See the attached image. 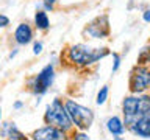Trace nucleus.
Returning a JSON list of instances; mask_svg holds the SVG:
<instances>
[{"label":"nucleus","mask_w":150,"mask_h":140,"mask_svg":"<svg viewBox=\"0 0 150 140\" xmlns=\"http://www.w3.org/2000/svg\"><path fill=\"white\" fill-rule=\"evenodd\" d=\"M150 112V97L149 95H130L122 101V114H124V125L127 129L131 128L142 115Z\"/></svg>","instance_id":"obj_1"},{"label":"nucleus","mask_w":150,"mask_h":140,"mask_svg":"<svg viewBox=\"0 0 150 140\" xmlns=\"http://www.w3.org/2000/svg\"><path fill=\"white\" fill-rule=\"evenodd\" d=\"M110 55L108 48H92L86 44H75L67 48V59L78 67H88Z\"/></svg>","instance_id":"obj_2"},{"label":"nucleus","mask_w":150,"mask_h":140,"mask_svg":"<svg viewBox=\"0 0 150 140\" xmlns=\"http://www.w3.org/2000/svg\"><path fill=\"white\" fill-rule=\"evenodd\" d=\"M44 123L59 128L66 132H70L74 129V123L69 117V112L66 109L63 100H59V98H53L52 103L47 104L44 112Z\"/></svg>","instance_id":"obj_3"},{"label":"nucleus","mask_w":150,"mask_h":140,"mask_svg":"<svg viewBox=\"0 0 150 140\" xmlns=\"http://www.w3.org/2000/svg\"><path fill=\"white\" fill-rule=\"evenodd\" d=\"M64 106L69 112V117L72 120L74 126L78 131H88L94 123V112L89 107L78 104L74 100H64Z\"/></svg>","instance_id":"obj_4"},{"label":"nucleus","mask_w":150,"mask_h":140,"mask_svg":"<svg viewBox=\"0 0 150 140\" xmlns=\"http://www.w3.org/2000/svg\"><path fill=\"white\" fill-rule=\"evenodd\" d=\"M53 81H55V67L53 64H47L38 75L28 78L27 89L33 95H44V93L49 92Z\"/></svg>","instance_id":"obj_5"},{"label":"nucleus","mask_w":150,"mask_h":140,"mask_svg":"<svg viewBox=\"0 0 150 140\" xmlns=\"http://www.w3.org/2000/svg\"><path fill=\"white\" fill-rule=\"evenodd\" d=\"M150 87V69L145 65H136L130 73V92L134 95L144 93Z\"/></svg>","instance_id":"obj_6"},{"label":"nucleus","mask_w":150,"mask_h":140,"mask_svg":"<svg viewBox=\"0 0 150 140\" xmlns=\"http://www.w3.org/2000/svg\"><path fill=\"white\" fill-rule=\"evenodd\" d=\"M84 33L88 36H91L92 39H105L110 34V20H108L106 14L97 16L94 20L88 23V27L84 28Z\"/></svg>","instance_id":"obj_7"},{"label":"nucleus","mask_w":150,"mask_h":140,"mask_svg":"<svg viewBox=\"0 0 150 140\" xmlns=\"http://www.w3.org/2000/svg\"><path fill=\"white\" fill-rule=\"evenodd\" d=\"M31 139L33 140H70L69 134L66 131L50 125H45L42 128H38L36 131H33Z\"/></svg>","instance_id":"obj_8"},{"label":"nucleus","mask_w":150,"mask_h":140,"mask_svg":"<svg viewBox=\"0 0 150 140\" xmlns=\"http://www.w3.org/2000/svg\"><path fill=\"white\" fill-rule=\"evenodd\" d=\"M14 41L17 45H27L33 41V28L30 23L22 22L14 30Z\"/></svg>","instance_id":"obj_9"},{"label":"nucleus","mask_w":150,"mask_h":140,"mask_svg":"<svg viewBox=\"0 0 150 140\" xmlns=\"http://www.w3.org/2000/svg\"><path fill=\"white\" fill-rule=\"evenodd\" d=\"M128 131L131 134L138 135V137L150 139V112H147L145 115L141 117L131 128H128Z\"/></svg>","instance_id":"obj_10"},{"label":"nucleus","mask_w":150,"mask_h":140,"mask_svg":"<svg viewBox=\"0 0 150 140\" xmlns=\"http://www.w3.org/2000/svg\"><path fill=\"white\" fill-rule=\"evenodd\" d=\"M106 129L111 135H124L127 131V126L124 125V120L119 115H112L106 120Z\"/></svg>","instance_id":"obj_11"},{"label":"nucleus","mask_w":150,"mask_h":140,"mask_svg":"<svg viewBox=\"0 0 150 140\" xmlns=\"http://www.w3.org/2000/svg\"><path fill=\"white\" fill-rule=\"evenodd\" d=\"M35 27L38 28V30H41V31L49 30L50 19H49L47 11H44V9H38V11L35 13Z\"/></svg>","instance_id":"obj_12"},{"label":"nucleus","mask_w":150,"mask_h":140,"mask_svg":"<svg viewBox=\"0 0 150 140\" xmlns=\"http://www.w3.org/2000/svg\"><path fill=\"white\" fill-rule=\"evenodd\" d=\"M5 139H6V140H28L27 135L17 129L16 123H11L9 131H8V134H6V137H5Z\"/></svg>","instance_id":"obj_13"},{"label":"nucleus","mask_w":150,"mask_h":140,"mask_svg":"<svg viewBox=\"0 0 150 140\" xmlns=\"http://www.w3.org/2000/svg\"><path fill=\"white\" fill-rule=\"evenodd\" d=\"M108 93H110V86H102L100 87V90L97 92V98H96V103L98 106H102V104H105L106 100H108Z\"/></svg>","instance_id":"obj_14"},{"label":"nucleus","mask_w":150,"mask_h":140,"mask_svg":"<svg viewBox=\"0 0 150 140\" xmlns=\"http://www.w3.org/2000/svg\"><path fill=\"white\" fill-rule=\"evenodd\" d=\"M150 62V47H144L138 55V65H145Z\"/></svg>","instance_id":"obj_15"},{"label":"nucleus","mask_w":150,"mask_h":140,"mask_svg":"<svg viewBox=\"0 0 150 140\" xmlns=\"http://www.w3.org/2000/svg\"><path fill=\"white\" fill-rule=\"evenodd\" d=\"M70 137H72V140H91L88 134H84V131H74Z\"/></svg>","instance_id":"obj_16"},{"label":"nucleus","mask_w":150,"mask_h":140,"mask_svg":"<svg viewBox=\"0 0 150 140\" xmlns=\"http://www.w3.org/2000/svg\"><path fill=\"white\" fill-rule=\"evenodd\" d=\"M119 67H120V55L119 53H112V69H111L112 73L117 72Z\"/></svg>","instance_id":"obj_17"},{"label":"nucleus","mask_w":150,"mask_h":140,"mask_svg":"<svg viewBox=\"0 0 150 140\" xmlns=\"http://www.w3.org/2000/svg\"><path fill=\"white\" fill-rule=\"evenodd\" d=\"M9 126H11V121H3V123H0V137H3V139L6 137Z\"/></svg>","instance_id":"obj_18"},{"label":"nucleus","mask_w":150,"mask_h":140,"mask_svg":"<svg viewBox=\"0 0 150 140\" xmlns=\"http://www.w3.org/2000/svg\"><path fill=\"white\" fill-rule=\"evenodd\" d=\"M56 2H58V0H42V3H44V11H53Z\"/></svg>","instance_id":"obj_19"},{"label":"nucleus","mask_w":150,"mask_h":140,"mask_svg":"<svg viewBox=\"0 0 150 140\" xmlns=\"http://www.w3.org/2000/svg\"><path fill=\"white\" fill-rule=\"evenodd\" d=\"M41 51H42V42L36 41L33 44V55H41Z\"/></svg>","instance_id":"obj_20"},{"label":"nucleus","mask_w":150,"mask_h":140,"mask_svg":"<svg viewBox=\"0 0 150 140\" xmlns=\"http://www.w3.org/2000/svg\"><path fill=\"white\" fill-rule=\"evenodd\" d=\"M9 25V17L5 14H0V28H6Z\"/></svg>","instance_id":"obj_21"},{"label":"nucleus","mask_w":150,"mask_h":140,"mask_svg":"<svg viewBox=\"0 0 150 140\" xmlns=\"http://www.w3.org/2000/svg\"><path fill=\"white\" fill-rule=\"evenodd\" d=\"M142 19H144V22L150 23V9H145V11H144V14H142Z\"/></svg>","instance_id":"obj_22"},{"label":"nucleus","mask_w":150,"mask_h":140,"mask_svg":"<svg viewBox=\"0 0 150 140\" xmlns=\"http://www.w3.org/2000/svg\"><path fill=\"white\" fill-rule=\"evenodd\" d=\"M13 107H14V109H16V111L22 109V107H23V101H16V103H14V104H13Z\"/></svg>","instance_id":"obj_23"},{"label":"nucleus","mask_w":150,"mask_h":140,"mask_svg":"<svg viewBox=\"0 0 150 140\" xmlns=\"http://www.w3.org/2000/svg\"><path fill=\"white\" fill-rule=\"evenodd\" d=\"M17 51H19L17 48H14V50L11 51V53H9V59H13V58H14V56H16V55H17Z\"/></svg>","instance_id":"obj_24"},{"label":"nucleus","mask_w":150,"mask_h":140,"mask_svg":"<svg viewBox=\"0 0 150 140\" xmlns=\"http://www.w3.org/2000/svg\"><path fill=\"white\" fill-rule=\"evenodd\" d=\"M114 140H125V139H122L120 135H116V137H114Z\"/></svg>","instance_id":"obj_25"},{"label":"nucleus","mask_w":150,"mask_h":140,"mask_svg":"<svg viewBox=\"0 0 150 140\" xmlns=\"http://www.w3.org/2000/svg\"><path fill=\"white\" fill-rule=\"evenodd\" d=\"M0 121H2V104H0Z\"/></svg>","instance_id":"obj_26"}]
</instances>
